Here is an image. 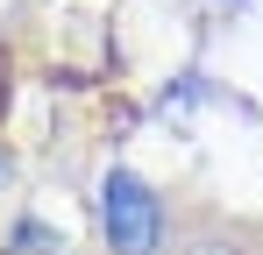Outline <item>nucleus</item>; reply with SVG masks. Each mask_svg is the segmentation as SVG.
<instances>
[{
  "instance_id": "nucleus-3",
  "label": "nucleus",
  "mask_w": 263,
  "mask_h": 255,
  "mask_svg": "<svg viewBox=\"0 0 263 255\" xmlns=\"http://www.w3.org/2000/svg\"><path fill=\"white\" fill-rule=\"evenodd\" d=\"M0 107H7V57H0Z\"/></svg>"
},
{
  "instance_id": "nucleus-1",
  "label": "nucleus",
  "mask_w": 263,
  "mask_h": 255,
  "mask_svg": "<svg viewBox=\"0 0 263 255\" xmlns=\"http://www.w3.org/2000/svg\"><path fill=\"white\" fill-rule=\"evenodd\" d=\"M100 234L114 241L121 255H149L157 248V199L135 170H114L107 192H100Z\"/></svg>"
},
{
  "instance_id": "nucleus-2",
  "label": "nucleus",
  "mask_w": 263,
  "mask_h": 255,
  "mask_svg": "<svg viewBox=\"0 0 263 255\" xmlns=\"http://www.w3.org/2000/svg\"><path fill=\"white\" fill-rule=\"evenodd\" d=\"M0 255H64L57 241H50V227H36V220H14V234H7V248Z\"/></svg>"
}]
</instances>
